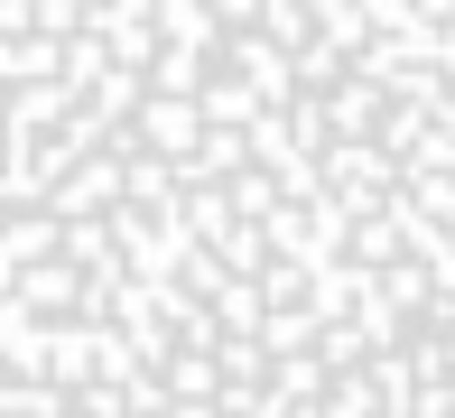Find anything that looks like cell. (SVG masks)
<instances>
[{
	"mask_svg": "<svg viewBox=\"0 0 455 418\" xmlns=\"http://www.w3.org/2000/svg\"><path fill=\"white\" fill-rule=\"evenodd\" d=\"M0 418H455V0H0Z\"/></svg>",
	"mask_w": 455,
	"mask_h": 418,
	"instance_id": "1",
	"label": "cell"
}]
</instances>
